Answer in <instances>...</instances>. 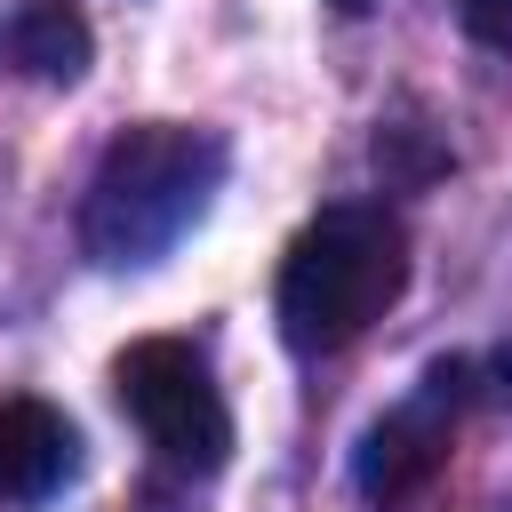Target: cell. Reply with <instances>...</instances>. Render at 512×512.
Instances as JSON below:
<instances>
[{"label":"cell","instance_id":"6da1fadb","mask_svg":"<svg viewBox=\"0 0 512 512\" xmlns=\"http://www.w3.org/2000/svg\"><path fill=\"white\" fill-rule=\"evenodd\" d=\"M224 184V136L192 120H136L104 144L88 200H80V248L96 264H152L168 256Z\"/></svg>","mask_w":512,"mask_h":512},{"label":"cell","instance_id":"7a4b0ae2","mask_svg":"<svg viewBox=\"0 0 512 512\" xmlns=\"http://www.w3.org/2000/svg\"><path fill=\"white\" fill-rule=\"evenodd\" d=\"M400 288H408V232L368 200L320 208L280 256V336L296 352H336L368 336L400 304Z\"/></svg>","mask_w":512,"mask_h":512},{"label":"cell","instance_id":"3957f363","mask_svg":"<svg viewBox=\"0 0 512 512\" xmlns=\"http://www.w3.org/2000/svg\"><path fill=\"white\" fill-rule=\"evenodd\" d=\"M112 392L168 472H216L232 456V408L184 336H136L112 360Z\"/></svg>","mask_w":512,"mask_h":512},{"label":"cell","instance_id":"277c9868","mask_svg":"<svg viewBox=\"0 0 512 512\" xmlns=\"http://www.w3.org/2000/svg\"><path fill=\"white\" fill-rule=\"evenodd\" d=\"M472 400V368L464 360H432L424 368V392L400 400L392 416H376L360 432V456H352V480L368 504L400 512L416 504L440 472H448V440H456V408Z\"/></svg>","mask_w":512,"mask_h":512},{"label":"cell","instance_id":"5b68a950","mask_svg":"<svg viewBox=\"0 0 512 512\" xmlns=\"http://www.w3.org/2000/svg\"><path fill=\"white\" fill-rule=\"evenodd\" d=\"M80 464V440L72 424L32 400V392H0V504H40L72 480Z\"/></svg>","mask_w":512,"mask_h":512},{"label":"cell","instance_id":"8992f818","mask_svg":"<svg viewBox=\"0 0 512 512\" xmlns=\"http://www.w3.org/2000/svg\"><path fill=\"white\" fill-rule=\"evenodd\" d=\"M88 16L72 0H24L8 24H0V64L24 72V80H80L88 72Z\"/></svg>","mask_w":512,"mask_h":512},{"label":"cell","instance_id":"52a82bcc","mask_svg":"<svg viewBox=\"0 0 512 512\" xmlns=\"http://www.w3.org/2000/svg\"><path fill=\"white\" fill-rule=\"evenodd\" d=\"M464 32L496 56H512V0H464Z\"/></svg>","mask_w":512,"mask_h":512},{"label":"cell","instance_id":"ba28073f","mask_svg":"<svg viewBox=\"0 0 512 512\" xmlns=\"http://www.w3.org/2000/svg\"><path fill=\"white\" fill-rule=\"evenodd\" d=\"M488 376H496V400H512V344H504V352L488 360Z\"/></svg>","mask_w":512,"mask_h":512},{"label":"cell","instance_id":"9c48e42d","mask_svg":"<svg viewBox=\"0 0 512 512\" xmlns=\"http://www.w3.org/2000/svg\"><path fill=\"white\" fill-rule=\"evenodd\" d=\"M336 8H368V0H336Z\"/></svg>","mask_w":512,"mask_h":512}]
</instances>
